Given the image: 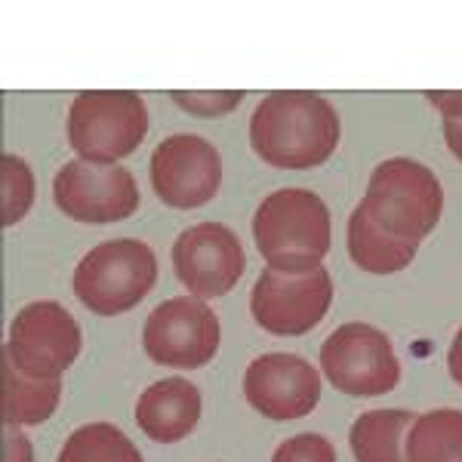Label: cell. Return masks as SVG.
<instances>
[{
	"label": "cell",
	"mask_w": 462,
	"mask_h": 462,
	"mask_svg": "<svg viewBox=\"0 0 462 462\" xmlns=\"http://www.w3.org/2000/svg\"><path fill=\"white\" fill-rule=\"evenodd\" d=\"M342 136L339 115L318 93H268L250 117V145L268 167L311 170L330 161Z\"/></svg>",
	"instance_id": "cell-1"
},
{
	"label": "cell",
	"mask_w": 462,
	"mask_h": 462,
	"mask_svg": "<svg viewBox=\"0 0 462 462\" xmlns=\"http://www.w3.org/2000/svg\"><path fill=\"white\" fill-rule=\"evenodd\" d=\"M253 237L265 265L274 272H315L330 253V210L309 189H278L253 216Z\"/></svg>",
	"instance_id": "cell-2"
},
{
	"label": "cell",
	"mask_w": 462,
	"mask_h": 462,
	"mask_svg": "<svg viewBox=\"0 0 462 462\" xmlns=\"http://www.w3.org/2000/svg\"><path fill=\"white\" fill-rule=\"evenodd\" d=\"M158 281V259L145 241L115 237L93 247L74 268V296L93 315L115 318L136 309Z\"/></svg>",
	"instance_id": "cell-3"
},
{
	"label": "cell",
	"mask_w": 462,
	"mask_h": 462,
	"mask_svg": "<svg viewBox=\"0 0 462 462\" xmlns=\"http://www.w3.org/2000/svg\"><path fill=\"white\" fill-rule=\"evenodd\" d=\"M364 207L389 235L420 244L441 219L444 189L426 163L389 158L370 173Z\"/></svg>",
	"instance_id": "cell-4"
},
{
	"label": "cell",
	"mask_w": 462,
	"mask_h": 462,
	"mask_svg": "<svg viewBox=\"0 0 462 462\" xmlns=\"http://www.w3.org/2000/svg\"><path fill=\"white\" fill-rule=\"evenodd\" d=\"M148 106L136 93H78L69 108V143L80 161L117 163L143 145Z\"/></svg>",
	"instance_id": "cell-5"
},
{
	"label": "cell",
	"mask_w": 462,
	"mask_h": 462,
	"mask_svg": "<svg viewBox=\"0 0 462 462\" xmlns=\"http://www.w3.org/2000/svg\"><path fill=\"white\" fill-rule=\"evenodd\" d=\"M320 370L333 389L352 398H376L401 383V361L392 339L364 320H348L324 339Z\"/></svg>",
	"instance_id": "cell-6"
},
{
	"label": "cell",
	"mask_w": 462,
	"mask_h": 462,
	"mask_svg": "<svg viewBox=\"0 0 462 462\" xmlns=\"http://www.w3.org/2000/svg\"><path fill=\"white\" fill-rule=\"evenodd\" d=\"M4 355L28 376L62 379L80 355V327L65 305L37 300L19 309Z\"/></svg>",
	"instance_id": "cell-7"
},
{
	"label": "cell",
	"mask_w": 462,
	"mask_h": 462,
	"mask_svg": "<svg viewBox=\"0 0 462 462\" xmlns=\"http://www.w3.org/2000/svg\"><path fill=\"white\" fill-rule=\"evenodd\" d=\"M222 327L204 300L173 296L148 315L143 330L145 355L161 367L198 370L207 367L219 352Z\"/></svg>",
	"instance_id": "cell-8"
},
{
	"label": "cell",
	"mask_w": 462,
	"mask_h": 462,
	"mask_svg": "<svg viewBox=\"0 0 462 462\" xmlns=\"http://www.w3.org/2000/svg\"><path fill=\"white\" fill-rule=\"evenodd\" d=\"M333 302V278L324 265L305 274L265 268L250 293L253 320L272 337H302L327 318Z\"/></svg>",
	"instance_id": "cell-9"
},
{
	"label": "cell",
	"mask_w": 462,
	"mask_h": 462,
	"mask_svg": "<svg viewBox=\"0 0 462 462\" xmlns=\"http://www.w3.org/2000/svg\"><path fill=\"white\" fill-rule=\"evenodd\" d=\"M56 207L74 222L106 226L124 222L139 210V185L126 167L69 161L53 179Z\"/></svg>",
	"instance_id": "cell-10"
},
{
	"label": "cell",
	"mask_w": 462,
	"mask_h": 462,
	"mask_svg": "<svg viewBox=\"0 0 462 462\" xmlns=\"http://www.w3.org/2000/svg\"><path fill=\"white\" fill-rule=\"evenodd\" d=\"M173 272L195 300H219L247 272L241 237L222 222H198L173 241Z\"/></svg>",
	"instance_id": "cell-11"
},
{
	"label": "cell",
	"mask_w": 462,
	"mask_h": 462,
	"mask_svg": "<svg viewBox=\"0 0 462 462\" xmlns=\"http://www.w3.org/2000/svg\"><path fill=\"white\" fill-rule=\"evenodd\" d=\"M152 189L173 210L210 204L222 185V158L213 143L195 133L167 136L148 161Z\"/></svg>",
	"instance_id": "cell-12"
},
{
	"label": "cell",
	"mask_w": 462,
	"mask_h": 462,
	"mask_svg": "<svg viewBox=\"0 0 462 462\" xmlns=\"http://www.w3.org/2000/svg\"><path fill=\"white\" fill-rule=\"evenodd\" d=\"M244 398L268 420H302L320 404V374L302 355H259L244 374Z\"/></svg>",
	"instance_id": "cell-13"
},
{
	"label": "cell",
	"mask_w": 462,
	"mask_h": 462,
	"mask_svg": "<svg viewBox=\"0 0 462 462\" xmlns=\"http://www.w3.org/2000/svg\"><path fill=\"white\" fill-rule=\"evenodd\" d=\"M200 401L198 385L182 376H170L152 383L136 401V426L158 444H176L189 438L200 422Z\"/></svg>",
	"instance_id": "cell-14"
},
{
	"label": "cell",
	"mask_w": 462,
	"mask_h": 462,
	"mask_svg": "<svg viewBox=\"0 0 462 462\" xmlns=\"http://www.w3.org/2000/svg\"><path fill=\"white\" fill-rule=\"evenodd\" d=\"M420 253L416 241H401V237L389 235L374 213L364 207V200L348 216V256L357 268L370 274H398L413 263Z\"/></svg>",
	"instance_id": "cell-15"
},
{
	"label": "cell",
	"mask_w": 462,
	"mask_h": 462,
	"mask_svg": "<svg viewBox=\"0 0 462 462\" xmlns=\"http://www.w3.org/2000/svg\"><path fill=\"white\" fill-rule=\"evenodd\" d=\"M62 398V379L22 374L4 355V420L6 426H41L56 413Z\"/></svg>",
	"instance_id": "cell-16"
},
{
	"label": "cell",
	"mask_w": 462,
	"mask_h": 462,
	"mask_svg": "<svg viewBox=\"0 0 462 462\" xmlns=\"http://www.w3.org/2000/svg\"><path fill=\"white\" fill-rule=\"evenodd\" d=\"M416 416L410 410H370L355 420L348 431V447H352L357 462H407L404 444L407 431Z\"/></svg>",
	"instance_id": "cell-17"
},
{
	"label": "cell",
	"mask_w": 462,
	"mask_h": 462,
	"mask_svg": "<svg viewBox=\"0 0 462 462\" xmlns=\"http://www.w3.org/2000/svg\"><path fill=\"white\" fill-rule=\"evenodd\" d=\"M407 462H462V410H429L413 420L404 444Z\"/></svg>",
	"instance_id": "cell-18"
},
{
	"label": "cell",
	"mask_w": 462,
	"mask_h": 462,
	"mask_svg": "<svg viewBox=\"0 0 462 462\" xmlns=\"http://www.w3.org/2000/svg\"><path fill=\"white\" fill-rule=\"evenodd\" d=\"M56 462H143V453L111 422H87L71 431Z\"/></svg>",
	"instance_id": "cell-19"
},
{
	"label": "cell",
	"mask_w": 462,
	"mask_h": 462,
	"mask_svg": "<svg viewBox=\"0 0 462 462\" xmlns=\"http://www.w3.org/2000/svg\"><path fill=\"white\" fill-rule=\"evenodd\" d=\"M34 204V173L19 154H0V207L4 226H16Z\"/></svg>",
	"instance_id": "cell-20"
},
{
	"label": "cell",
	"mask_w": 462,
	"mask_h": 462,
	"mask_svg": "<svg viewBox=\"0 0 462 462\" xmlns=\"http://www.w3.org/2000/svg\"><path fill=\"white\" fill-rule=\"evenodd\" d=\"M272 462H337V450L324 435L302 431V435H293L284 444H278Z\"/></svg>",
	"instance_id": "cell-21"
},
{
	"label": "cell",
	"mask_w": 462,
	"mask_h": 462,
	"mask_svg": "<svg viewBox=\"0 0 462 462\" xmlns=\"http://www.w3.org/2000/svg\"><path fill=\"white\" fill-rule=\"evenodd\" d=\"M173 102L198 117H222L241 106L244 93H173Z\"/></svg>",
	"instance_id": "cell-22"
},
{
	"label": "cell",
	"mask_w": 462,
	"mask_h": 462,
	"mask_svg": "<svg viewBox=\"0 0 462 462\" xmlns=\"http://www.w3.org/2000/svg\"><path fill=\"white\" fill-rule=\"evenodd\" d=\"M429 102L444 115V139L453 158L462 161V93H429Z\"/></svg>",
	"instance_id": "cell-23"
},
{
	"label": "cell",
	"mask_w": 462,
	"mask_h": 462,
	"mask_svg": "<svg viewBox=\"0 0 462 462\" xmlns=\"http://www.w3.org/2000/svg\"><path fill=\"white\" fill-rule=\"evenodd\" d=\"M4 462H34L32 441L16 426H6L4 431Z\"/></svg>",
	"instance_id": "cell-24"
},
{
	"label": "cell",
	"mask_w": 462,
	"mask_h": 462,
	"mask_svg": "<svg viewBox=\"0 0 462 462\" xmlns=\"http://www.w3.org/2000/svg\"><path fill=\"white\" fill-rule=\"evenodd\" d=\"M447 367H450L453 383L462 385V327L457 330V337L450 342V352H447Z\"/></svg>",
	"instance_id": "cell-25"
}]
</instances>
